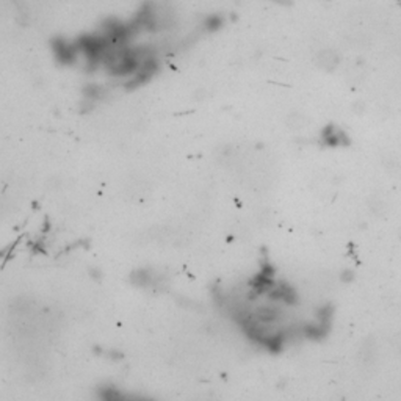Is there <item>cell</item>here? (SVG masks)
Returning <instances> with one entry per match:
<instances>
[{
  "mask_svg": "<svg viewBox=\"0 0 401 401\" xmlns=\"http://www.w3.org/2000/svg\"><path fill=\"white\" fill-rule=\"evenodd\" d=\"M100 401H146L144 398H136L135 395L126 394L118 388H105L102 392Z\"/></svg>",
  "mask_w": 401,
  "mask_h": 401,
  "instance_id": "obj_1",
  "label": "cell"
}]
</instances>
